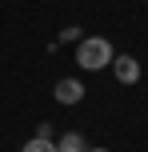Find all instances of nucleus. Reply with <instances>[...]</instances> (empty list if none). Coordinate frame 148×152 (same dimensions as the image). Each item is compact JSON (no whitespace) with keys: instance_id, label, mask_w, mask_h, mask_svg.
Segmentation results:
<instances>
[{"instance_id":"1","label":"nucleus","mask_w":148,"mask_h":152,"mask_svg":"<svg viewBox=\"0 0 148 152\" xmlns=\"http://www.w3.org/2000/svg\"><path fill=\"white\" fill-rule=\"evenodd\" d=\"M112 44L104 36H88V40H80V48H76V64L84 72H100L104 64H112Z\"/></svg>"},{"instance_id":"4","label":"nucleus","mask_w":148,"mask_h":152,"mask_svg":"<svg viewBox=\"0 0 148 152\" xmlns=\"http://www.w3.org/2000/svg\"><path fill=\"white\" fill-rule=\"evenodd\" d=\"M88 144H84V136L80 132H64L60 140H56V152H84Z\"/></svg>"},{"instance_id":"2","label":"nucleus","mask_w":148,"mask_h":152,"mask_svg":"<svg viewBox=\"0 0 148 152\" xmlns=\"http://www.w3.org/2000/svg\"><path fill=\"white\" fill-rule=\"evenodd\" d=\"M140 60H136V56H112V76H116L120 84H136L140 80Z\"/></svg>"},{"instance_id":"6","label":"nucleus","mask_w":148,"mask_h":152,"mask_svg":"<svg viewBox=\"0 0 148 152\" xmlns=\"http://www.w3.org/2000/svg\"><path fill=\"white\" fill-rule=\"evenodd\" d=\"M36 136L40 140H52V124H36Z\"/></svg>"},{"instance_id":"5","label":"nucleus","mask_w":148,"mask_h":152,"mask_svg":"<svg viewBox=\"0 0 148 152\" xmlns=\"http://www.w3.org/2000/svg\"><path fill=\"white\" fill-rule=\"evenodd\" d=\"M20 152H56V140H40V136H32Z\"/></svg>"},{"instance_id":"3","label":"nucleus","mask_w":148,"mask_h":152,"mask_svg":"<svg viewBox=\"0 0 148 152\" xmlns=\"http://www.w3.org/2000/svg\"><path fill=\"white\" fill-rule=\"evenodd\" d=\"M52 96H56V104H80V100H84V84L68 76V80H60V84H56V92H52Z\"/></svg>"},{"instance_id":"7","label":"nucleus","mask_w":148,"mask_h":152,"mask_svg":"<svg viewBox=\"0 0 148 152\" xmlns=\"http://www.w3.org/2000/svg\"><path fill=\"white\" fill-rule=\"evenodd\" d=\"M84 152H108V148H84Z\"/></svg>"}]
</instances>
